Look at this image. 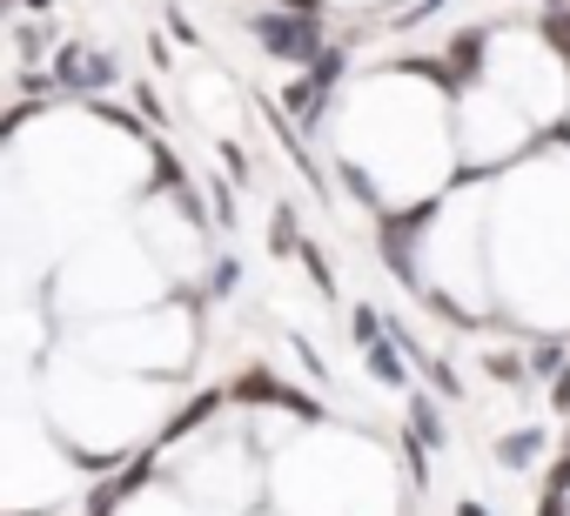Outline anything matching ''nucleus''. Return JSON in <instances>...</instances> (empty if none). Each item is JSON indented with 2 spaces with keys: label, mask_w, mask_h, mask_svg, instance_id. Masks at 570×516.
Masks as SVG:
<instances>
[{
  "label": "nucleus",
  "mask_w": 570,
  "mask_h": 516,
  "mask_svg": "<svg viewBox=\"0 0 570 516\" xmlns=\"http://www.w3.org/2000/svg\"><path fill=\"white\" fill-rule=\"evenodd\" d=\"M537 443H543L537 429H523V436H510V443H503V463H530V456H537Z\"/></svg>",
  "instance_id": "f257e3e1"
}]
</instances>
